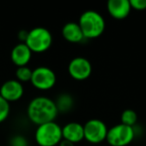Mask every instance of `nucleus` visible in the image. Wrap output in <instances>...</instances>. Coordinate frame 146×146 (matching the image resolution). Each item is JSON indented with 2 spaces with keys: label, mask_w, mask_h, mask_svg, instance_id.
<instances>
[{
  "label": "nucleus",
  "mask_w": 146,
  "mask_h": 146,
  "mask_svg": "<svg viewBox=\"0 0 146 146\" xmlns=\"http://www.w3.org/2000/svg\"><path fill=\"white\" fill-rule=\"evenodd\" d=\"M58 146H75V144L72 143V142L68 141V140L62 139L60 141V143L58 144Z\"/></svg>",
  "instance_id": "412c9836"
},
{
  "label": "nucleus",
  "mask_w": 146,
  "mask_h": 146,
  "mask_svg": "<svg viewBox=\"0 0 146 146\" xmlns=\"http://www.w3.org/2000/svg\"><path fill=\"white\" fill-rule=\"evenodd\" d=\"M62 137L74 144L81 142L84 139L83 125L75 121L68 122L62 127Z\"/></svg>",
  "instance_id": "f8f14e48"
},
{
  "label": "nucleus",
  "mask_w": 146,
  "mask_h": 146,
  "mask_svg": "<svg viewBox=\"0 0 146 146\" xmlns=\"http://www.w3.org/2000/svg\"><path fill=\"white\" fill-rule=\"evenodd\" d=\"M15 76H16V80H18L20 83L29 82L32 76V69H30L28 66L17 67L15 71Z\"/></svg>",
  "instance_id": "dca6fc26"
},
{
  "label": "nucleus",
  "mask_w": 146,
  "mask_h": 146,
  "mask_svg": "<svg viewBox=\"0 0 146 146\" xmlns=\"http://www.w3.org/2000/svg\"><path fill=\"white\" fill-rule=\"evenodd\" d=\"M10 114V103L0 96V123L4 122Z\"/></svg>",
  "instance_id": "f3484780"
},
{
  "label": "nucleus",
  "mask_w": 146,
  "mask_h": 146,
  "mask_svg": "<svg viewBox=\"0 0 146 146\" xmlns=\"http://www.w3.org/2000/svg\"><path fill=\"white\" fill-rule=\"evenodd\" d=\"M135 137L133 127L119 123L108 128L105 140L110 146H127Z\"/></svg>",
  "instance_id": "39448f33"
},
{
  "label": "nucleus",
  "mask_w": 146,
  "mask_h": 146,
  "mask_svg": "<svg viewBox=\"0 0 146 146\" xmlns=\"http://www.w3.org/2000/svg\"><path fill=\"white\" fill-rule=\"evenodd\" d=\"M106 6L110 16L117 20L125 19L132 10L129 0H109Z\"/></svg>",
  "instance_id": "9d476101"
},
{
  "label": "nucleus",
  "mask_w": 146,
  "mask_h": 146,
  "mask_svg": "<svg viewBox=\"0 0 146 146\" xmlns=\"http://www.w3.org/2000/svg\"><path fill=\"white\" fill-rule=\"evenodd\" d=\"M68 73L74 80L83 81L91 75L92 64L87 58L83 56L74 57L68 64Z\"/></svg>",
  "instance_id": "6e6552de"
},
{
  "label": "nucleus",
  "mask_w": 146,
  "mask_h": 146,
  "mask_svg": "<svg viewBox=\"0 0 146 146\" xmlns=\"http://www.w3.org/2000/svg\"><path fill=\"white\" fill-rule=\"evenodd\" d=\"M84 139L92 144L101 143L106 139L108 128L105 122L97 118L89 119L83 125Z\"/></svg>",
  "instance_id": "0eeeda50"
},
{
  "label": "nucleus",
  "mask_w": 146,
  "mask_h": 146,
  "mask_svg": "<svg viewBox=\"0 0 146 146\" xmlns=\"http://www.w3.org/2000/svg\"><path fill=\"white\" fill-rule=\"evenodd\" d=\"M27 36H28V30H25V29L20 30L17 34V37H18L20 43H24L27 39Z\"/></svg>",
  "instance_id": "aec40b11"
},
{
  "label": "nucleus",
  "mask_w": 146,
  "mask_h": 146,
  "mask_svg": "<svg viewBox=\"0 0 146 146\" xmlns=\"http://www.w3.org/2000/svg\"><path fill=\"white\" fill-rule=\"evenodd\" d=\"M9 146H29V142L24 135L15 134L9 139Z\"/></svg>",
  "instance_id": "a211bd4d"
},
{
  "label": "nucleus",
  "mask_w": 146,
  "mask_h": 146,
  "mask_svg": "<svg viewBox=\"0 0 146 146\" xmlns=\"http://www.w3.org/2000/svg\"><path fill=\"white\" fill-rule=\"evenodd\" d=\"M32 52L25 43H18L12 48L10 53L11 61L17 67L27 66L31 60Z\"/></svg>",
  "instance_id": "9b49d317"
},
{
  "label": "nucleus",
  "mask_w": 146,
  "mask_h": 146,
  "mask_svg": "<svg viewBox=\"0 0 146 146\" xmlns=\"http://www.w3.org/2000/svg\"><path fill=\"white\" fill-rule=\"evenodd\" d=\"M54 102L58 110V113L62 114L70 112L75 106V99L72 94H70L69 92H61L56 96Z\"/></svg>",
  "instance_id": "4468645a"
},
{
  "label": "nucleus",
  "mask_w": 146,
  "mask_h": 146,
  "mask_svg": "<svg viewBox=\"0 0 146 146\" xmlns=\"http://www.w3.org/2000/svg\"><path fill=\"white\" fill-rule=\"evenodd\" d=\"M24 43L32 53H43L52 46V33L45 27H34L28 31V36Z\"/></svg>",
  "instance_id": "20e7f679"
},
{
  "label": "nucleus",
  "mask_w": 146,
  "mask_h": 146,
  "mask_svg": "<svg viewBox=\"0 0 146 146\" xmlns=\"http://www.w3.org/2000/svg\"><path fill=\"white\" fill-rule=\"evenodd\" d=\"M61 33L63 38L70 43L77 44V43H81L85 39L78 22H74V21L65 23L62 27Z\"/></svg>",
  "instance_id": "ddd939ff"
},
{
  "label": "nucleus",
  "mask_w": 146,
  "mask_h": 146,
  "mask_svg": "<svg viewBox=\"0 0 146 146\" xmlns=\"http://www.w3.org/2000/svg\"><path fill=\"white\" fill-rule=\"evenodd\" d=\"M34 138L39 146H57L62 137V127L52 121L38 125L35 130Z\"/></svg>",
  "instance_id": "7ed1b4c3"
},
{
  "label": "nucleus",
  "mask_w": 146,
  "mask_h": 146,
  "mask_svg": "<svg viewBox=\"0 0 146 146\" xmlns=\"http://www.w3.org/2000/svg\"><path fill=\"white\" fill-rule=\"evenodd\" d=\"M23 94H24L23 84L16 79L6 80L0 87V96L9 103L21 99Z\"/></svg>",
  "instance_id": "1a4fd4ad"
},
{
  "label": "nucleus",
  "mask_w": 146,
  "mask_h": 146,
  "mask_svg": "<svg viewBox=\"0 0 146 146\" xmlns=\"http://www.w3.org/2000/svg\"><path fill=\"white\" fill-rule=\"evenodd\" d=\"M131 8L137 11L146 10V0H129Z\"/></svg>",
  "instance_id": "6ab92c4d"
},
{
  "label": "nucleus",
  "mask_w": 146,
  "mask_h": 146,
  "mask_svg": "<svg viewBox=\"0 0 146 146\" xmlns=\"http://www.w3.org/2000/svg\"><path fill=\"white\" fill-rule=\"evenodd\" d=\"M85 39H94L101 36L105 30V19L95 10H86L80 15L78 20Z\"/></svg>",
  "instance_id": "f03ea898"
},
{
  "label": "nucleus",
  "mask_w": 146,
  "mask_h": 146,
  "mask_svg": "<svg viewBox=\"0 0 146 146\" xmlns=\"http://www.w3.org/2000/svg\"><path fill=\"white\" fill-rule=\"evenodd\" d=\"M56 81V73L50 67L38 66L32 70L30 82L36 89L41 90V91L50 90L55 86Z\"/></svg>",
  "instance_id": "423d86ee"
},
{
  "label": "nucleus",
  "mask_w": 146,
  "mask_h": 146,
  "mask_svg": "<svg viewBox=\"0 0 146 146\" xmlns=\"http://www.w3.org/2000/svg\"><path fill=\"white\" fill-rule=\"evenodd\" d=\"M120 120H121V123L124 124V125L134 127L137 123L138 115L133 109H125L122 111Z\"/></svg>",
  "instance_id": "2eb2a0df"
},
{
  "label": "nucleus",
  "mask_w": 146,
  "mask_h": 146,
  "mask_svg": "<svg viewBox=\"0 0 146 146\" xmlns=\"http://www.w3.org/2000/svg\"><path fill=\"white\" fill-rule=\"evenodd\" d=\"M26 113L28 119L37 126L55 121L59 114L54 100L47 96H37L33 98L28 103Z\"/></svg>",
  "instance_id": "f257e3e1"
}]
</instances>
